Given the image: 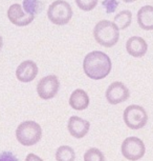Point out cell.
I'll return each instance as SVG.
<instances>
[{"label": "cell", "instance_id": "obj_6", "mask_svg": "<svg viewBox=\"0 0 153 161\" xmlns=\"http://www.w3.org/2000/svg\"><path fill=\"white\" fill-rule=\"evenodd\" d=\"M122 154L126 159L130 161H137L142 159L145 155L146 147L143 140L137 137H128L122 143Z\"/></svg>", "mask_w": 153, "mask_h": 161}, {"label": "cell", "instance_id": "obj_4", "mask_svg": "<svg viewBox=\"0 0 153 161\" xmlns=\"http://www.w3.org/2000/svg\"><path fill=\"white\" fill-rule=\"evenodd\" d=\"M47 17L56 25H65L73 17V8L64 0H56L47 8Z\"/></svg>", "mask_w": 153, "mask_h": 161}, {"label": "cell", "instance_id": "obj_15", "mask_svg": "<svg viewBox=\"0 0 153 161\" xmlns=\"http://www.w3.org/2000/svg\"><path fill=\"white\" fill-rule=\"evenodd\" d=\"M131 21H132V13L128 10H124L116 14L113 22L120 30H126L131 24Z\"/></svg>", "mask_w": 153, "mask_h": 161}, {"label": "cell", "instance_id": "obj_21", "mask_svg": "<svg viewBox=\"0 0 153 161\" xmlns=\"http://www.w3.org/2000/svg\"><path fill=\"white\" fill-rule=\"evenodd\" d=\"M0 161H19V160L11 152H2V153H0Z\"/></svg>", "mask_w": 153, "mask_h": 161}, {"label": "cell", "instance_id": "obj_14", "mask_svg": "<svg viewBox=\"0 0 153 161\" xmlns=\"http://www.w3.org/2000/svg\"><path fill=\"white\" fill-rule=\"evenodd\" d=\"M137 23L140 28L145 31L153 30V7L145 5L137 12Z\"/></svg>", "mask_w": 153, "mask_h": 161}, {"label": "cell", "instance_id": "obj_11", "mask_svg": "<svg viewBox=\"0 0 153 161\" xmlns=\"http://www.w3.org/2000/svg\"><path fill=\"white\" fill-rule=\"evenodd\" d=\"M89 127H90V123L88 121L78 116H71L68 120V132L74 138L80 139L85 137L89 130Z\"/></svg>", "mask_w": 153, "mask_h": 161}, {"label": "cell", "instance_id": "obj_10", "mask_svg": "<svg viewBox=\"0 0 153 161\" xmlns=\"http://www.w3.org/2000/svg\"><path fill=\"white\" fill-rule=\"evenodd\" d=\"M39 72L38 65L33 60H25L21 62L16 69V77L20 82L28 83L37 77Z\"/></svg>", "mask_w": 153, "mask_h": 161}, {"label": "cell", "instance_id": "obj_8", "mask_svg": "<svg viewBox=\"0 0 153 161\" xmlns=\"http://www.w3.org/2000/svg\"><path fill=\"white\" fill-rule=\"evenodd\" d=\"M105 96L110 104H119V103L126 101L130 96V93L124 83L115 81L108 86Z\"/></svg>", "mask_w": 153, "mask_h": 161}, {"label": "cell", "instance_id": "obj_3", "mask_svg": "<svg viewBox=\"0 0 153 161\" xmlns=\"http://www.w3.org/2000/svg\"><path fill=\"white\" fill-rule=\"evenodd\" d=\"M42 129L37 122L32 120L20 123L16 130V138L24 147H32L41 140Z\"/></svg>", "mask_w": 153, "mask_h": 161}, {"label": "cell", "instance_id": "obj_1", "mask_svg": "<svg viewBox=\"0 0 153 161\" xmlns=\"http://www.w3.org/2000/svg\"><path fill=\"white\" fill-rule=\"evenodd\" d=\"M112 63L107 54L100 51L88 53L83 60V71L87 77L94 80L106 78L111 72Z\"/></svg>", "mask_w": 153, "mask_h": 161}, {"label": "cell", "instance_id": "obj_7", "mask_svg": "<svg viewBox=\"0 0 153 161\" xmlns=\"http://www.w3.org/2000/svg\"><path fill=\"white\" fill-rule=\"evenodd\" d=\"M60 90V81L58 76L48 75L41 78L37 84V93L43 100L54 98Z\"/></svg>", "mask_w": 153, "mask_h": 161}, {"label": "cell", "instance_id": "obj_13", "mask_svg": "<svg viewBox=\"0 0 153 161\" xmlns=\"http://www.w3.org/2000/svg\"><path fill=\"white\" fill-rule=\"evenodd\" d=\"M69 105L76 111L86 110L89 105V96L84 90H74L69 97Z\"/></svg>", "mask_w": 153, "mask_h": 161}, {"label": "cell", "instance_id": "obj_23", "mask_svg": "<svg viewBox=\"0 0 153 161\" xmlns=\"http://www.w3.org/2000/svg\"><path fill=\"white\" fill-rule=\"evenodd\" d=\"M2 45H3V40H2V37L0 36V50L2 48Z\"/></svg>", "mask_w": 153, "mask_h": 161}, {"label": "cell", "instance_id": "obj_20", "mask_svg": "<svg viewBox=\"0 0 153 161\" xmlns=\"http://www.w3.org/2000/svg\"><path fill=\"white\" fill-rule=\"evenodd\" d=\"M102 5L104 7L106 13L111 14L113 12H115L116 8L119 7V2L116 1V0H103Z\"/></svg>", "mask_w": 153, "mask_h": 161}, {"label": "cell", "instance_id": "obj_24", "mask_svg": "<svg viewBox=\"0 0 153 161\" xmlns=\"http://www.w3.org/2000/svg\"><path fill=\"white\" fill-rule=\"evenodd\" d=\"M124 2H126V3H131V2H134L136 1V0H123Z\"/></svg>", "mask_w": 153, "mask_h": 161}, {"label": "cell", "instance_id": "obj_18", "mask_svg": "<svg viewBox=\"0 0 153 161\" xmlns=\"http://www.w3.org/2000/svg\"><path fill=\"white\" fill-rule=\"evenodd\" d=\"M84 161H105V156L97 147H91L84 154Z\"/></svg>", "mask_w": 153, "mask_h": 161}, {"label": "cell", "instance_id": "obj_17", "mask_svg": "<svg viewBox=\"0 0 153 161\" xmlns=\"http://www.w3.org/2000/svg\"><path fill=\"white\" fill-rule=\"evenodd\" d=\"M22 8L28 15L35 16L42 11V3L39 0H23Z\"/></svg>", "mask_w": 153, "mask_h": 161}, {"label": "cell", "instance_id": "obj_16", "mask_svg": "<svg viewBox=\"0 0 153 161\" xmlns=\"http://www.w3.org/2000/svg\"><path fill=\"white\" fill-rule=\"evenodd\" d=\"M74 159H76V153L73 147L68 145H62L56 152L57 161H74Z\"/></svg>", "mask_w": 153, "mask_h": 161}, {"label": "cell", "instance_id": "obj_19", "mask_svg": "<svg viewBox=\"0 0 153 161\" xmlns=\"http://www.w3.org/2000/svg\"><path fill=\"white\" fill-rule=\"evenodd\" d=\"M98 2H99V0H76L78 8L85 12L92 11L97 7Z\"/></svg>", "mask_w": 153, "mask_h": 161}, {"label": "cell", "instance_id": "obj_2", "mask_svg": "<svg viewBox=\"0 0 153 161\" xmlns=\"http://www.w3.org/2000/svg\"><path fill=\"white\" fill-rule=\"evenodd\" d=\"M94 37L99 44L104 47H112L118 43L120 29L115 22L109 20H101L94 29Z\"/></svg>", "mask_w": 153, "mask_h": 161}, {"label": "cell", "instance_id": "obj_12", "mask_svg": "<svg viewBox=\"0 0 153 161\" xmlns=\"http://www.w3.org/2000/svg\"><path fill=\"white\" fill-rule=\"evenodd\" d=\"M126 50L130 56L134 58H140L145 56L148 50V44L145 41V39L139 36H132L126 42Z\"/></svg>", "mask_w": 153, "mask_h": 161}, {"label": "cell", "instance_id": "obj_5", "mask_svg": "<svg viewBox=\"0 0 153 161\" xmlns=\"http://www.w3.org/2000/svg\"><path fill=\"white\" fill-rule=\"evenodd\" d=\"M123 118L126 125L131 130L143 129L148 121V115L146 110L136 104L127 106L123 114Z\"/></svg>", "mask_w": 153, "mask_h": 161}, {"label": "cell", "instance_id": "obj_9", "mask_svg": "<svg viewBox=\"0 0 153 161\" xmlns=\"http://www.w3.org/2000/svg\"><path fill=\"white\" fill-rule=\"evenodd\" d=\"M8 18L14 25L26 26L34 21L35 16L28 15L23 10L21 4L15 3V4H12L10 8L8 10Z\"/></svg>", "mask_w": 153, "mask_h": 161}, {"label": "cell", "instance_id": "obj_22", "mask_svg": "<svg viewBox=\"0 0 153 161\" xmlns=\"http://www.w3.org/2000/svg\"><path fill=\"white\" fill-rule=\"evenodd\" d=\"M25 161H43V160H42L39 156H37V155L31 153V154H28V156H26Z\"/></svg>", "mask_w": 153, "mask_h": 161}]
</instances>
